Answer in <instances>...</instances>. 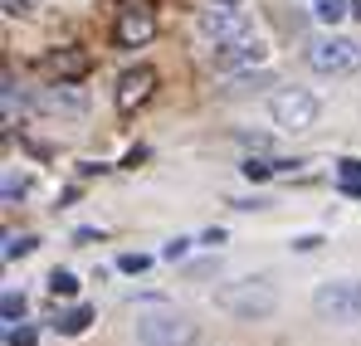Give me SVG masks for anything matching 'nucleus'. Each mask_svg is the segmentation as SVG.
<instances>
[{
  "label": "nucleus",
  "instance_id": "nucleus-1",
  "mask_svg": "<svg viewBox=\"0 0 361 346\" xmlns=\"http://www.w3.org/2000/svg\"><path fill=\"white\" fill-rule=\"evenodd\" d=\"M215 307L230 312V317H240V322H264V317L279 312V292L269 288V283L244 278V283H225V288L215 292Z\"/></svg>",
  "mask_w": 361,
  "mask_h": 346
},
{
  "label": "nucleus",
  "instance_id": "nucleus-10",
  "mask_svg": "<svg viewBox=\"0 0 361 346\" xmlns=\"http://www.w3.org/2000/svg\"><path fill=\"white\" fill-rule=\"evenodd\" d=\"M152 35H157L152 10H122V20H118V44L122 49H137V44H147Z\"/></svg>",
  "mask_w": 361,
  "mask_h": 346
},
{
  "label": "nucleus",
  "instance_id": "nucleus-17",
  "mask_svg": "<svg viewBox=\"0 0 361 346\" xmlns=\"http://www.w3.org/2000/svg\"><path fill=\"white\" fill-rule=\"evenodd\" d=\"M49 292H54V297H73V292H78V278H73L68 268H54V273H49Z\"/></svg>",
  "mask_w": 361,
  "mask_h": 346
},
{
  "label": "nucleus",
  "instance_id": "nucleus-5",
  "mask_svg": "<svg viewBox=\"0 0 361 346\" xmlns=\"http://www.w3.org/2000/svg\"><path fill=\"white\" fill-rule=\"evenodd\" d=\"M269 113H274L279 127H288V132H307L317 122V98L307 88H279L274 103H269Z\"/></svg>",
  "mask_w": 361,
  "mask_h": 346
},
{
  "label": "nucleus",
  "instance_id": "nucleus-24",
  "mask_svg": "<svg viewBox=\"0 0 361 346\" xmlns=\"http://www.w3.org/2000/svg\"><path fill=\"white\" fill-rule=\"evenodd\" d=\"M317 244H322L317 234H298V239H293V249H298V254H307V249H317Z\"/></svg>",
  "mask_w": 361,
  "mask_h": 346
},
{
  "label": "nucleus",
  "instance_id": "nucleus-7",
  "mask_svg": "<svg viewBox=\"0 0 361 346\" xmlns=\"http://www.w3.org/2000/svg\"><path fill=\"white\" fill-rule=\"evenodd\" d=\"M152 88H157V68H132V73H122L118 78V108L122 113H132L137 103H147L152 98Z\"/></svg>",
  "mask_w": 361,
  "mask_h": 346
},
{
  "label": "nucleus",
  "instance_id": "nucleus-14",
  "mask_svg": "<svg viewBox=\"0 0 361 346\" xmlns=\"http://www.w3.org/2000/svg\"><path fill=\"white\" fill-rule=\"evenodd\" d=\"M337 180L347 195H361V161H337Z\"/></svg>",
  "mask_w": 361,
  "mask_h": 346
},
{
  "label": "nucleus",
  "instance_id": "nucleus-15",
  "mask_svg": "<svg viewBox=\"0 0 361 346\" xmlns=\"http://www.w3.org/2000/svg\"><path fill=\"white\" fill-rule=\"evenodd\" d=\"M35 234H5V259H25V254H35Z\"/></svg>",
  "mask_w": 361,
  "mask_h": 346
},
{
  "label": "nucleus",
  "instance_id": "nucleus-16",
  "mask_svg": "<svg viewBox=\"0 0 361 346\" xmlns=\"http://www.w3.org/2000/svg\"><path fill=\"white\" fill-rule=\"evenodd\" d=\"M0 317H5V322H20V317H25V292L5 288V297H0Z\"/></svg>",
  "mask_w": 361,
  "mask_h": 346
},
{
  "label": "nucleus",
  "instance_id": "nucleus-20",
  "mask_svg": "<svg viewBox=\"0 0 361 346\" xmlns=\"http://www.w3.org/2000/svg\"><path fill=\"white\" fill-rule=\"evenodd\" d=\"M147 264H152L147 254H122V259H118V268H122V273H147Z\"/></svg>",
  "mask_w": 361,
  "mask_h": 346
},
{
  "label": "nucleus",
  "instance_id": "nucleus-13",
  "mask_svg": "<svg viewBox=\"0 0 361 346\" xmlns=\"http://www.w3.org/2000/svg\"><path fill=\"white\" fill-rule=\"evenodd\" d=\"M312 15H317L322 25H337V20L352 15V0H312Z\"/></svg>",
  "mask_w": 361,
  "mask_h": 346
},
{
  "label": "nucleus",
  "instance_id": "nucleus-22",
  "mask_svg": "<svg viewBox=\"0 0 361 346\" xmlns=\"http://www.w3.org/2000/svg\"><path fill=\"white\" fill-rule=\"evenodd\" d=\"M15 195H25V180L20 175H5V200H15Z\"/></svg>",
  "mask_w": 361,
  "mask_h": 346
},
{
  "label": "nucleus",
  "instance_id": "nucleus-26",
  "mask_svg": "<svg viewBox=\"0 0 361 346\" xmlns=\"http://www.w3.org/2000/svg\"><path fill=\"white\" fill-rule=\"evenodd\" d=\"M200 244H210V249H215V244H225V230H205V234H200Z\"/></svg>",
  "mask_w": 361,
  "mask_h": 346
},
{
  "label": "nucleus",
  "instance_id": "nucleus-28",
  "mask_svg": "<svg viewBox=\"0 0 361 346\" xmlns=\"http://www.w3.org/2000/svg\"><path fill=\"white\" fill-rule=\"evenodd\" d=\"M215 5H240V0H215Z\"/></svg>",
  "mask_w": 361,
  "mask_h": 346
},
{
  "label": "nucleus",
  "instance_id": "nucleus-21",
  "mask_svg": "<svg viewBox=\"0 0 361 346\" xmlns=\"http://www.w3.org/2000/svg\"><path fill=\"white\" fill-rule=\"evenodd\" d=\"M185 249H190V239H171V244L161 249V259H171V264H176V259H185Z\"/></svg>",
  "mask_w": 361,
  "mask_h": 346
},
{
  "label": "nucleus",
  "instance_id": "nucleus-18",
  "mask_svg": "<svg viewBox=\"0 0 361 346\" xmlns=\"http://www.w3.org/2000/svg\"><path fill=\"white\" fill-rule=\"evenodd\" d=\"M240 171L249 175V180H269V175L279 171V161H264V156H249V161H244Z\"/></svg>",
  "mask_w": 361,
  "mask_h": 346
},
{
  "label": "nucleus",
  "instance_id": "nucleus-3",
  "mask_svg": "<svg viewBox=\"0 0 361 346\" xmlns=\"http://www.w3.org/2000/svg\"><path fill=\"white\" fill-rule=\"evenodd\" d=\"M195 322L180 312H152L137 317V346H195Z\"/></svg>",
  "mask_w": 361,
  "mask_h": 346
},
{
  "label": "nucleus",
  "instance_id": "nucleus-11",
  "mask_svg": "<svg viewBox=\"0 0 361 346\" xmlns=\"http://www.w3.org/2000/svg\"><path fill=\"white\" fill-rule=\"evenodd\" d=\"M35 108H44V113H63V117H78L88 103H83L78 93H68V88H39V93H35Z\"/></svg>",
  "mask_w": 361,
  "mask_h": 346
},
{
  "label": "nucleus",
  "instance_id": "nucleus-2",
  "mask_svg": "<svg viewBox=\"0 0 361 346\" xmlns=\"http://www.w3.org/2000/svg\"><path fill=\"white\" fill-rule=\"evenodd\" d=\"M312 312H317L322 322H337V327L361 322V283H357V278L322 283V288L312 292Z\"/></svg>",
  "mask_w": 361,
  "mask_h": 346
},
{
  "label": "nucleus",
  "instance_id": "nucleus-9",
  "mask_svg": "<svg viewBox=\"0 0 361 346\" xmlns=\"http://www.w3.org/2000/svg\"><path fill=\"white\" fill-rule=\"evenodd\" d=\"M264 39L259 35H244V39H235V44H225V49H215V68H240V63H264Z\"/></svg>",
  "mask_w": 361,
  "mask_h": 346
},
{
  "label": "nucleus",
  "instance_id": "nucleus-19",
  "mask_svg": "<svg viewBox=\"0 0 361 346\" xmlns=\"http://www.w3.org/2000/svg\"><path fill=\"white\" fill-rule=\"evenodd\" d=\"M39 342V332L35 327H20V322H10V332H5V346H35Z\"/></svg>",
  "mask_w": 361,
  "mask_h": 346
},
{
  "label": "nucleus",
  "instance_id": "nucleus-23",
  "mask_svg": "<svg viewBox=\"0 0 361 346\" xmlns=\"http://www.w3.org/2000/svg\"><path fill=\"white\" fill-rule=\"evenodd\" d=\"M35 0H5V15H30Z\"/></svg>",
  "mask_w": 361,
  "mask_h": 346
},
{
  "label": "nucleus",
  "instance_id": "nucleus-6",
  "mask_svg": "<svg viewBox=\"0 0 361 346\" xmlns=\"http://www.w3.org/2000/svg\"><path fill=\"white\" fill-rule=\"evenodd\" d=\"M200 35L205 39H220V44H235V39L254 35V30H249V20H244L235 5H210V10H200Z\"/></svg>",
  "mask_w": 361,
  "mask_h": 346
},
{
  "label": "nucleus",
  "instance_id": "nucleus-8",
  "mask_svg": "<svg viewBox=\"0 0 361 346\" xmlns=\"http://www.w3.org/2000/svg\"><path fill=\"white\" fill-rule=\"evenodd\" d=\"M39 68H44L49 78H59V83H73V78H83V73L93 68V58L83 54V49H54V54L39 58Z\"/></svg>",
  "mask_w": 361,
  "mask_h": 346
},
{
  "label": "nucleus",
  "instance_id": "nucleus-27",
  "mask_svg": "<svg viewBox=\"0 0 361 346\" xmlns=\"http://www.w3.org/2000/svg\"><path fill=\"white\" fill-rule=\"evenodd\" d=\"M352 15H357V20H361V0H352Z\"/></svg>",
  "mask_w": 361,
  "mask_h": 346
},
{
  "label": "nucleus",
  "instance_id": "nucleus-12",
  "mask_svg": "<svg viewBox=\"0 0 361 346\" xmlns=\"http://www.w3.org/2000/svg\"><path fill=\"white\" fill-rule=\"evenodd\" d=\"M88 322H93V307H68L59 322H54V332H59V337H83Z\"/></svg>",
  "mask_w": 361,
  "mask_h": 346
},
{
  "label": "nucleus",
  "instance_id": "nucleus-25",
  "mask_svg": "<svg viewBox=\"0 0 361 346\" xmlns=\"http://www.w3.org/2000/svg\"><path fill=\"white\" fill-rule=\"evenodd\" d=\"M235 88H240V93H244V88H269V73H259V78H240Z\"/></svg>",
  "mask_w": 361,
  "mask_h": 346
},
{
  "label": "nucleus",
  "instance_id": "nucleus-4",
  "mask_svg": "<svg viewBox=\"0 0 361 346\" xmlns=\"http://www.w3.org/2000/svg\"><path fill=\"white\" fill-rule=\"evenodd\" d=\"M307 63H312L317 73H357L361 68V44L357 39H342V35L312 39V44H307Z\"/></svg>",
  "mask_w": 361,
  "mask_h": 346
}]
</instances>
